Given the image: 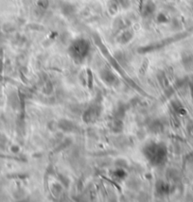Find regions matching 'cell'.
<instances>
[{
  "label": "cell",
  "mask_w": 193,
  "mask_h": 202,
  "mask_svg": "<svg viewBox=\"0 0 193 202\" xmlns=\"http://www.w3.org/2000/svg\"><path fill=\"white\" fill-rule=\"evenodd\" d=\"M143 153L149 163L154 166H160L167 160V148L164 145L150 143L143 148Z\"/></svg>",
  "instance_id": "1"
},
{
  "label": "cell",
  "mask_w": 193,
  "mask_h": 202,
  "mask_svg": "<svg viewBox=\"0 0 193 202\" xmlns=\"http://www.w3.org/2000/svg\"><path fill=\"white\" fill-rule=\"evenodd\" d=\"M89 47L87 41L83 39L76 40L69 47V54L77 62H82L88 55Z\"/></svg>",
  "instance_id": "2"
},
{
  "label": "cell",
  "mask_w": 193,
  "mask_h": 202,
  "mask_svg": "<svg viewBox=\"0 0 193 202\" xmlns=\"http://www.w3.org/2000/svg\"><path fill=\"white\" fill-rule=\"evenodd\" d=\"M100 111H101L100 106H99L98 104L92 105L91 107H89V108L83 112L82 120L85 123L94 122L96 119H98V117L100 114Z\"/></svg>",
  "instance_id": "3"
},
{
  "label": "cell",
  "mask_w": 193,
  "mask_h": 202,
  "mask_svg": "<svg viewBox=\"0 0 193 202\" xmlns=\"http://www.w3.org/2000/svg\"><path fill=\"white\" fill-rule=\"evenodd\" d=\"M100 76H101L102 80H103L108 85H114L118 82L117 76H114L112 71H110L109 69L102 70L100 72Z\"/></svg>",
  "instance_id": "4"
},
{
  "label": "cell",
  "mask_w": 193,
  "mask_h": 202,
  "mask_svg": "<svg viewBox=\"0 0 193 202\" xmlns=\"http://www.w3.org/2000/svg\"><path fill=\"white\" fill-rule=\"evenodd\" d=\"M58 127L60 129L64 130V131H72V130H74L75 128V125L69 120L63 119L59 122Z\"/></svg>",
  "instance_id": "5"
},
{
  "label": "cell",
  "mask_w": 193,
  "mask_h": 202,
  "mask_svg": "<svg viewBox=\"0 0 193 202\" xmlns=\"http://www.w3.org/2000/svg\"><path fill=\"white\" fill-rule=\"evenodd\" d=\"M112 129L114 131H121L122 129V123H121V120L120 119H117L114 120L113 123H112V126H111Z\"/></svg>",
  "instance_id": "6"
},
{
  "label": "cell",
  "mask_w": 193,
  "mask_h": 202,
  "mask_svg": "<svg viewBox=\"0 0 193 202\" xmlns=\"http://www.w3.org/2000/svg\"><path fill=\"white\" fill-rule=\"evenodd\" d=\"M113 175L114 177H117V179H124L126 177V172L122 168H118L116 171H114Z\"/></svg>",
  "instance_id": "7"
},
{
  "label": "cell",
  "mask_w": 193,
  "mask_h": 202,
  "mask_svg": "<svg viewBox=\"0 0 193 202\" xmlns=\"http://www.w3.org/2000/svg\"><path fill=\"white\" fill-rule=\"evenodd\" d=\"M87 75H88V79H87V80H88V87L90 89H92V87H93V78H92V72H91V70H90V69H87Z\"/></svg>",
  "instance_id": "8"
},
{
  "label": "cell",
  "mask_w": 193,
  "mask_h": 202,
  "mask_svg": "<svg viewBox=\"0 0 193 202\" xmlns=\"http://www.w3.org/2000/svg\"><path fill=\"white\" fill-rule=\"evenodd\" d=\"M44 91H45V93L46 94H50L51 92H52V84L50 82H47L46 84L45 85V87H44Z\"/></svg>",
  "instance_id": "9"
}]
</instances>
